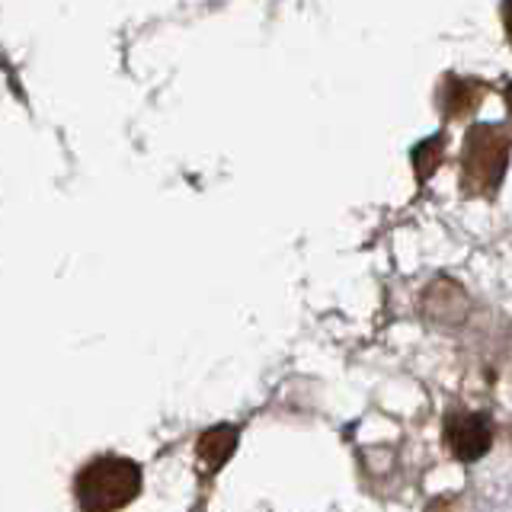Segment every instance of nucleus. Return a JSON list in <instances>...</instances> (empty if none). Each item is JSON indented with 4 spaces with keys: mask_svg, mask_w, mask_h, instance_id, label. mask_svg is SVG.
I'll list each match as a JSON object with an SVG mask.
<instances>
[{
    "mask_svg": "<svg viewBox=\"0 0 512 512\" xmlns=\"http://www.w3.org/2000/svg\"><path fill=\"white\" fill-rule=\"evenodd\" d=\"M503 100H506V109H509V122H512V84L503 87Z\"/></svg>",
    "mask_w": 512,
    "mask_h": 512,
    "instance_id": "nucleus-9",
    "label": "nucleus"
},
{
    "mask_svg": "<svg viewBox=\"0 0 512 512\" xmlns=\"http://www.w3.org/2000/svg\"><path fill=\"white\" fill-rule=\"evenodd\" d=\"M445 132H436V135H429L426 141H420L416 148L410 151V160H413V173H416V183H426L432 173L439 170L442 164V154H445Z\"/></svg>",
    "mask_w": 512,
    "mask_h": 512,
    "instance_id": "nucleus-7",
    "label": "nucleus"
},
{
    "mask_svg": "<svg viewBox=\"0 0 512 512\" xmlns=\"http://www.w3.org/2000/svg\"><path fill=\"white\" fill-rule=\"evenodd\" d=\"M500 20H503V32L512 45V0H500Z\"/></svg>",
    "mask_w": 512,
    "mask_h": 512,
    "instance_id": "nucleus-8",
    "label": "nucleus"
},
{
    "mask_svg": "<svg viewBox=\"0 0 512 512\" xmlns=\"http://www.w3.org/2000/svg\"><path fill=\"white\" fill-rule=\"evenodd\" d=\"M442 442L455 461H480L493 445V426L484 413H448L442 426Z\"/></svg>",
    "mask_w": 512,
    "mask_h": 512,
    "instance_id": "nucleus-3",
    "label": "nucleus"
},
{
    "mask_svg": "<svg viewBox=\"0 0 512 512\" xmlns=\"http://www.w3.org/2000/svg\"><path fill=\"white\" fill-rule=\"evenodd\" d=\"M484 96H487L484 80L445 74L439 90H436V109L445 122H458V119H468L471 112L484 103Z\"/></svg>",
    "mask_w": 512,
    "mask_h": 512,
    "instance_id": "nucleus-5",
    "label": "nucleus"
},
{
    "mask_svg": "<svg viewBox=\"0 0 512 512\" xmlns=\"http://www.w3.org/2000/svg\"><path fill=\"white\" fill-rule=\"evenodd\" d=\"M512 154V132L506 125L480 122L464 132L461 144V189L464 196L493 199L500 192Z\"/></svg>",
    "mask_w": 512,
    "mask_h": 512,
    "instance_id": "nucleus-1",
    "label": "nucleus"
},
{
    "mask_svg": "<svg viewBox=\"0 0 512 512\" xmlns=\"http://www.w3.org/2000/svg\"><path fill=\"white\" fill-rule=\"evenodd\" d=\"M420 311L436 327H461L471 314V301L464 288L452 279H436L420 295Z\"/></svg>",
    "mask_w": 512,
    "mask_h": 512,
    "instance_id": "nucleus-4",
    "label": "nucleus"
},
{
    "mask_svg": "<svg viewBox=\"0 0 512 512\" xmlns=\"http://www.w3.org/2000/svg\"><path fill=\"white\" fill-rule=\"evenodd\" d=\"M237 442H240V429L231 426V423H221V426L205 429V432H202V439H199V445H196L202 468L215 474V471L221 468V464H228V461H231V455L237 452Z\"/></svg>",
    "mask_w": 512,
    "mask_h": 512,
    "instance_id": "nucleus-6",
    "label": "nucleus"
},
{
    "mask_svg": "<svg viewBox=\"0 0 512 512\" xmlns=\"http://www.w3.org/2000/svg\"><path fill=\"white\" fill-rule=\"evenodd\" d=\"M141 493V464L122 455H100L74 480L80 512H119Z\"/></svg>",
    "mask_w": 512,
    "mask_h": 512,
    "instance_id": "nucleus-2",
    "label": "nucleus"
}]
</instances>
